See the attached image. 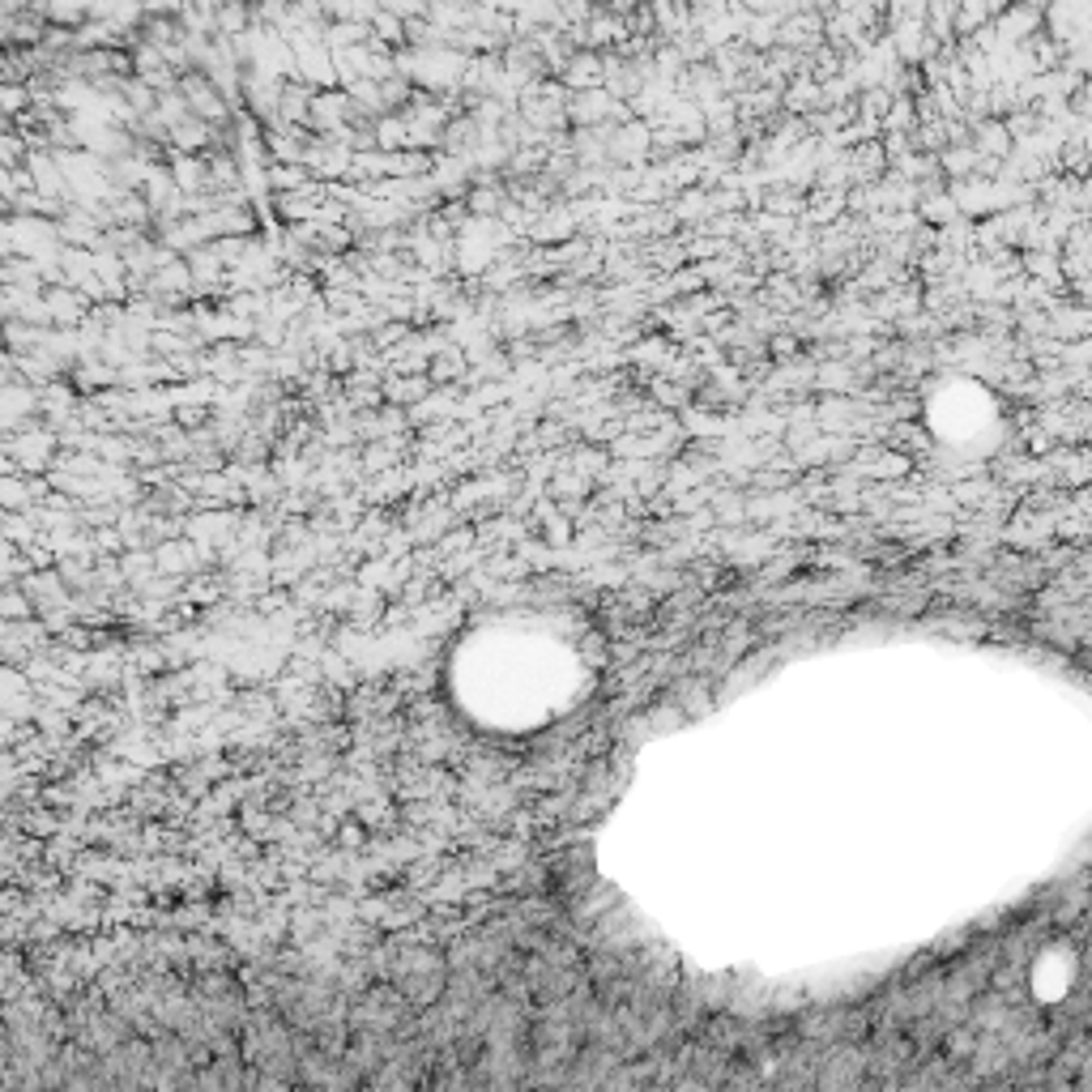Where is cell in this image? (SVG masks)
<instances>
[{
    "label": "cell",
    "instance_id": "obj_1",
    "mask_svg": "<svg viewBox=\"0 0 1092 1092\" xmlns=\"http://www.w3.org/2000/svg\"><path fill=\"white\" fill-rule=\"evenodd\" d=\"M1037 26H1042V9H1033V5H1007L1003 14H998L995 22V34H1003V39H1028V34H1037Z\"/></svg>",
    "mask_w": 1092,
    "mask_h": 1092
},
{
    "label": "cell",
    "instance_id": "obj_2",
    "mask_svg": "<svg viewBox=\"0 0 1092 1092\" xmlns=\"http://www.w3.org/2000/svg\"><path fill=\"white\" fill-rule=\"evenodd\" d=\"M623 34H627V22H623V17L598 14V17H589V22H585V39H589V43H619Z\"/></svg>",
    "mask_w": 1092,
    "mask_h": 1092
},
{
    "label": "cell",
    "instance_id": "obj_3",
    "mask_svg": "<svg viewBox=\"0 0 1092 1092\" xmlns=\"http://www.w3.org/2000/svg\"><path fill=\"white\" fill-rule=\"evenodd\" d=\"M252 22V9L244 0H222L218 5V34H244Z\"/></svg>",
    "mask_w": 1092,
    "mask_h": 1092
},
{
    "label": "cell",
    "instance_id": "obj_4",
    "mask_svg": "<svg viewBox=\"0 0 1092 1092\" xmlns=\"http://www.w3.org/2000/svg\"><path fill=\"white\" fill-rule=\"evenodd\" d=\"M367 26H372L375 43H402V39H406V22H402L397 14H389V9H375Z\"/></svg>",
    "mask_w": 1092,
    "mask_h": 1092
},
{
    "label": "cell",
    "instance_id": "obj_5",
    "mask_svg": "<svg viewBox=\"0 0 1092 1092\" xmlns=\"http://www.w3.org/2000/svg\"><path fill=\"white\" fill-rule=\"evenodd\" d=\"M184 90H188V95L196 98V103H193L196 112H210V115L218 112V95H213V90H210L205 82H201V77H188V82H184Z\"/></svg>",
    "mask_w": 1092,
    "mask_h": 1092
},
{
    "label": "cell",
    "instance_id": "obj_6",
    "mask_svg": "<svg viewBox=\"0 0 1092 1092\" xmlns=\"http://www.w3.org/2000/svg\"><path fill=\"white\" fill-rule=\"evenodd\" d=\"M598 73V56H576L572 60V82H593Z\"/></svg>",
    "mask_w": 1092,
    "mask_h": 1092
}]
</instances>
